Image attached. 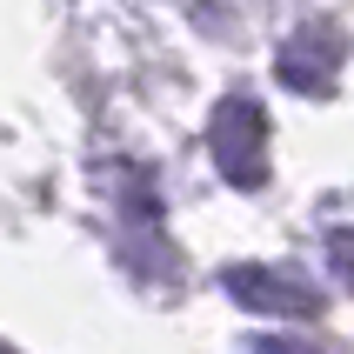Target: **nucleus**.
I'll list each match as a JSON object with an SVG mask.
<instances>
[{
    "label": "nucleus",
    "mask_w": 354,
    "mask_h": 354,
    "mask_svg": "<svg viewBox=\"0 0 354 354\" xmlns=\"http://www.w3.org/2000/svg\"><path fill=\"white\" fill-rule=\"evenodd\" d=\"M227 295H241L254 315H308L315 308V288H301L295 274H261V268H234Z\"/></svg>",
    "instance_id": "3"
},
{
    "label": "nucleus",
    "mask_w": 354,
    "mask_h": 354,
    "mask_svg": "<svg viewBox=\"0 0 354 354\" xmlns=\"http://www.w3.org/2000/svg\"><path fill=\"white\" fill-rule=\"evenodd\" d=\"M328 261H335V274H341V281L354 288V227H341V234H335V248H328Z\"/></svg>",
    "instance_id": "4"
},
{
    "label": "nucleus",
    "mask_w": 354,
    "mask_h": 354,
    "mask_svg": "<svg viewBox=\"0 0 354 354\" xmlns=\"http://www.w3.org/2000/svg\"><path fill=\"white\" fill-rule=\"evenodd\" d=\"M335 67H341V47L321 27H301L288 47H281V60H274V74L288 80V87H301V94H321L328 80H335Z\"/></svg>",
    "instance_id": "2"
},
{
    "label": "nucleus",
    "mask_w": 354,
    "mask_h": 354,
    "mask_svg": "<svg viewBox=\"0 0 354 354\" xmlns=\"http://www.w3.org/2000/svg\"><path fill=\"white\" fill-rule=\"evenodd\" d=\"M207 154L234 187H254L268 174V114H261V100H248V94L221 100L214 127H207Z\"/></svg>",
    "instance_id": "1"
}]
</instances>
